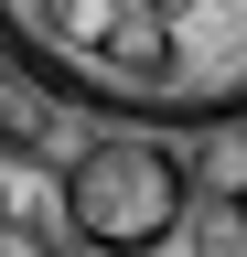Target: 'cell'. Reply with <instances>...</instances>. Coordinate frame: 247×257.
<instances>
[{
  "label": "cell",
  "mask_w": 247,
  "mask_h": 257,
  "mask_svg": "<svg viewBox=\"0 0 247 257\" xmlns=\"http://www.w3.org/2000/svg\"><path fill=\"white\" fill-rule=\"evenodd\" d=\"M0 257H65V246H54L33 214H0Z\"/></svg>",
  "instance_id": "obj_5"
},
{
  "label": "cell",
  "mask_w": 247,
  "mask_h": 257,
  "mask_svg": "<svg viewBox=\"0 0 247 257\" xmlns=\"http://www.w3.org/2000/svg\"><path fill=\"white\" fill-rule=\"evenodd\" d=\"M65 236H86L97 257H150L183 236V214H194V172H183L172 140H150V128H97L86 150H65Z\"/></svg>",
  "instance_id": "obj_2"
},
{
  "label": "cell",
  "mask_w": 247,
  "mask_h": 257,
  "mask_svg": "<svg viewBox=\"0 0 247 257\" xmlns=\"http://www.w3.org/2000/svg\"><path fill=\"white\" fill-rule=\"evenodd\" d=\"M0 54L54 107L129 128L247 118V0H0Z\"/></svg>",
  "instance_id": "obj_1"
},
{
  "label": "cell",
  "mask_w": 247,
  "mask_h": 257,
  "mask_svg": "<svg viewBox=\"0 0 247 257\" xmlns=\"http://www.w3.org/2000/svg\"><path fill=\"white\" fill-rule=\"evenodd\" d=\"M194 257H247V204H194Z\"/></svg>",
  "instance_id": "obj_4"
},
{
  "label": "cell",
  "mask_w": 247,
  "mask_h": 257,
  "mask_svg": "<svg viewBox=\"0 0 247 257\" xmlns=\"http://www.w3.org/2000/svg\"><path fill=\"white\" fill-rule=\"evenodd\" d=\"M183 172H194V204H247V118H215Z\"/></svg>",
  "instance_id": "obj_3"
}]
</instances>
